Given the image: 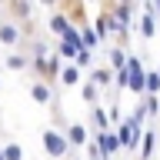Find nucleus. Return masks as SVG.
<instances>
[{
  "instance_id": "obj_1",
  "label": "nucleus",
  "mask_w": 160,
  "mask_h": 160,
  "mask_svg": "<svg viewBox=\"0 0 160 160\" xmlns=\"http://www.w3.org/2000/svg\"><path fill=\"white\" fill-rule=\"evenodd\" d=\"M40 143H43L47 160H67L70 153H73V147H70V140H67V130L57 127V123H53V127H43Z\"/></svg>"
},
{
  "instance_id": "obj_2",
  "label": "nucleus",
  "mask_w": 160,
  "mask_h": 160,
  "mask_svg": "<svg viewBox=\"0 0 160 160\" xmlns=\"http://www.w3.org/2000/svg\"><path fill=\"white\" fill-rule=\"evenodd\" d=\"M113 130H117V137H120V143H123V150H127V153H140V143H143V130H147L143 123H137V120L127 113V117L120 120Z\"/></svg>"
},
{
  "instance_id": "obj_3",
  "label": "nucleus",
  "mask_w": 160,
  "mask_h": 160,
  "mask_svg": "<svg viewBox=\"0 0 160 160\" xmlns=\"http://www.w3.org/2000/svg\"><path fill=\"white\" fill-rule=\"evenodd\" d=\"M3 10H7V17H13L23 27V33H27L30 40L37 37V23H33V0H3Z\"/></svg>"
},
{
  "instance_id": "obj_4",
  "label": "nucleus",
  "mask_w": 160,
  "mask_h": 160,
  "mask_svg": "<svg viewBox=\"0 0 160 160\" xmlns=\"http://www.w3.org/2000/svg\"><path fill=\"white\" fill-rule=\"evenodd\" d=\"M0 47L3 50H20L27 47V33L13 17H0Z\"/></svg>"
},
{
  "instance_id": "obj_5",
  "label": "nucleus",
  "mask_w": 160,
  "mask_h": 160,
  "mask_svg": "<svg viewBox=\"0 0 160 160\" xmlns=\"http://www.w3.org/2000/svg\"><path fill=\"white\" fill-rule=\"evenodd\" d=\"M27 93H30V100H33L37 107H57V90H53L50 80L33 77V80L27 83Z\"/></svg>"
},
{
  "instance_id": "obj_6",
  "label": "nucleus",
  "mask_w": 160,
  "mask_h": 160,
  "mask_svg": "<svg viewBox=\"0 0 160 160\" xmlns=\"http://www.w3.org/2000/svg\"><path fill=\"white\" fill-rule=\"evenodd\" d=\"M0 63H3V70H10V73H27V70H33V57H30L27 47H20V50H3Z\"/></svg>"
},
{
  "instance_id": "obj_7",
  "label": "nucleus",
  "mask_w": 160,
  "mask_h": 160,
  "mask_svg": "<svg viewBox=\"0 0 160 160\" xmlns=\"http://www.w3.org/2000/svg\"><path fill=\"white\" fill-rule=\"evenodd\" d=\"M67 140L73 150H87V143L93 140V130H90V123H67Z\"/></svg>"
},
{
  "instance_id": "obj_8",
  "label": "nucleus",
  "mask_w": 160,
  "mask_h": 160,
  "mask_svg": "<svg viewBox=\"0 0 160 160\" xmlns=\"http://www.w3.org/2000/svg\"><path fill=\"white\" fill-rule=\"evenodd\" d=\"M43 27H47V33H53V37L60 40L70 27H73V20H70L63 10H50V13H47V23H43Z\"/></svg>"
},
{
  "instance_id": "obj_9",
  "label": "nucleus",
  "mask_w": 160,
  "mask_h": 160,
  "mask_svg": "<svg viewBox=\"0 0 160 160\" xmlns=\"http://www.w3.org/2000/svg\"><path fill=\"white\" fill-rule=\"evenodd\" d=\"M83 80H87V77H83V70H80L73 60H70V63H63V70H60V87L70 90V87H80Z\"/></svg>"
},
{
  "instance_id": "obj_10",
  "label": "nucleus",
  "mask_w": 160,
  "mask_h": 160,
  "mask_svg": "<svg viewBox=\"0 0 160 160\" xmlns=\"http://www.w3.org/2000/svg\"><path fill=\"white\" fill-rule=\"evenodd\" d=\"M100 137V147H103V157L107 160H113L123 150V143H120V137H117V130H103V133H97Z\"/></svg>"
},
{
  "instance_id": "obj_11",
  "label": "nucleus",
  "mask_w": 160,
  "mask_h": 160,
  "mask_svg": "<svg viewBox=\"0 0 160 160\" xmlns=\"http://www.w3.org/2000/svg\"><path fill=\"white\" fill-rule=\"evenodd\" d=\"M90 110V130H93V133H103V130H113V123H110V113L103 107H87Z\"/></svg>"
},
{
  "instance_id": "obj_12",
  "label": "nucleus",
  "mask_w": 160,
  "mask_h": 160,
  "mask_svg": "<svg viewBox=\"0 0 160 160\" xmlns=\"http://www.w3.org/2000/svg\"><path fill=\"white\" fill-rule=\"evenodd\" d=\"M127 60H130L127 47H117V43H110V47H107V67L110 70H123V67H127Z\"/></svg>"
},
{
  "instance_id": "obj_13",
  "label": "nucleus",
  "mask_w": 160,
  "mask_h": 160,
  "mask_svg": "<svg viewBox=\"0 0 160 160\" xmlns=\"http://www.w3.org/2000/svg\"><path fill=\"white\" fill-rule=\"evenodd\" d=\"M100 93H103V90H100V83L97 80H83V83H80V97H83V103H87V107H97L100 103Z\"/></svg>"
},
{
  "instance_id": "obj_14",
  "label": "nucleus",
  "mask_w": 160,
  "mask_h": 160,
  "mask_svg": "<svg viewBox=\"0 0 160 160\" xmlns=\"http://www.w3.org/2000/svg\"><path fill=\"white\" fill-rule=\"evenodd\" d=\"M153 150H157V130L147 127V130H143V143H140L137 160H150V157H153Z\"/></svg>"
},
{
  "instance_id": "obj_15",
  "label": "nucleus",
  "mask_w": 160,
  "mask_h": 160,
  "mask_svg": "<svg viewBox=\"0 0 160 160\" xmlns=\"http://www.w3.org/2000/svg\"><path fill=\"white\" fill-rule=\"evenodd\" d=\"M80 50H87V47H77V43H70V40H57V53L67 60V63H70V60H77Z\"/></svg>"
},
{
  "instance_id": "obj_16",
  "label": "nucleus",
  "mask_w": 160,
  "mask_h": 160,
  "mask_svg": "<svg viewBox=\"0 0 160 160\" xmlns=\"http://www.w3.org/2000/svg\"><path fill=\"white\" fill-rule=\"evenodd\" d=\"M80 37H83V47L87 50L100 47V37H97V30H93V23H83V27H80Z\"/></svg>"
},
{
  "instance_id": "obj_17",
  "label": "nucleus",
  "mask_w": 160,
  "mask_h": 160,
  "mask_svg": "<svg viewBox=\"0 0 160 160\" xmlns=\"http://www.w3.org/2000/svg\"><path fill=\"white\" fill-rule=\"evenodd\" d=\"M73 63H77L80 70H93V67H97V57H93V50H80Z\"/></svg>"
},
{
  "instance_id": "obj_18",
  "label": "nucleus",
  "mask_w": 160,
  "mask_h": 160,
  "mask_svg": "<svg viewBox=\"0 0 160 160\" xmlns=\"http://www.w3.org/2000/svg\"><path fill=\"white\" fill-rule=\"evenodd\" d=\"M3 153H7V160H23V147H20V140H3Z\"/></svg>"
},
{
  "instance_id": "obj_19",
  "label": "nucleus",
  "mask_w": 160,
  "mask_h": 160,
  "mask_svg": "<svg viewBox=\"0 0 160 160\" xmlns=\"http://www.w3.org/2000/svg\"><path fill=\"white\" fill-rule=\"evenodd\" d=\"M143 103H147V113L157 120V117H160V93H147V97H143Z\"/></svg>"
},
{
  "instance_id": "obj_20",
  "label": "nucleus",
  "mask_w": 160,
  "mask_h": 160,
  "mask_svg": "<svg viewBox=\"0 0 160 160\" xmlns=\"http://www.w3.org/2000/svg\"><path fill=\"white\" fill-rule=\"evenodd\" d=\"M147 93H160V73L147 70Z\"/></svg>"
},
{
  "instance_id": "obj_21",
  "label": "nucleus",
  "mask_w": 160,
  "mask_h": 160,
  "mask_svg": "<svg viewBox=\"0 0 160 160\" xmlns=\"http://www.w3.org/2000/svg\"><path fill=\"white\" fill-rule=\"evenodd\" d=\"M107 113H110V123H113V127H117L120 120H123V110H120V103H117V100L110 103V110H107Z\"/></svg>"
},
{
  "instance_id": "obj_22",
  "label": "nucleus",
  "mask_w": 160,
  "mask_h": 160,
  "mask_svg": "<svg viewBox=\"0 0 160 160\" xmlns=\"http://www.w3.org/2000/svg\"><path fill=\"white\" fill-rule=\"evenodd\" d=\"M40 7H47V10H60V0H37Z\"/></svg>"
},
{
  "instance_id": "obj_23",
  "label": "nucleus",
  "mask_w": 160,
  "mask_h": 160,
  "mask_svg": "<svg viewBox=\"0 0 160 160\" xmlns=\"http://www.w3.org/2000/svg\"><path fill=\"white\" fill-rule=\"evenodd\" d=\"M0 160H7V153H3V143H0Z\"/></svg>"
},
{
  "instance_id": "obj_24",
  "label": "nucleus",
  "mask_w": 160,
  "mask_h": 160,
  "mask_svg": "<svg viewBox=\"0 0 160 160\" xmlns=\"http://www.w3.org/2000/svg\"><path fill=\"white\" fill-rule=\"evenodd\" d=\"M67 160H80V157H77V150H73V153H70V157H67Z\"/></svg>"
},
{
  "instance_id": "obj_25",
  "label": "nucleus",
  "mask_w": 160,
  "mask_h": 160,
  "mask_svg": "<svg viewBox=\"0 0 160 160\" xmlns=\"http://www.w3.org/2000/svg\"><path fill=\"white\" fill-rule=\"evenodd\" d=\"M157 73H160V63H157Z\"/></svg>"
},
{
  "instance_id": "obj_26",
  "label": "nucleus",
  "mask_w": 160,
  "mask_h": 160,
  "mask_svg": "<svg viewBox=\"0 0 160 160\" xmlns=\"http://www.w3.org/2000/svg\"><path fill=\"white\" fill-rule=\"evenodd\" d=\"M140 3H143V0H140Z\"/></svg>"
}]
</instances>
